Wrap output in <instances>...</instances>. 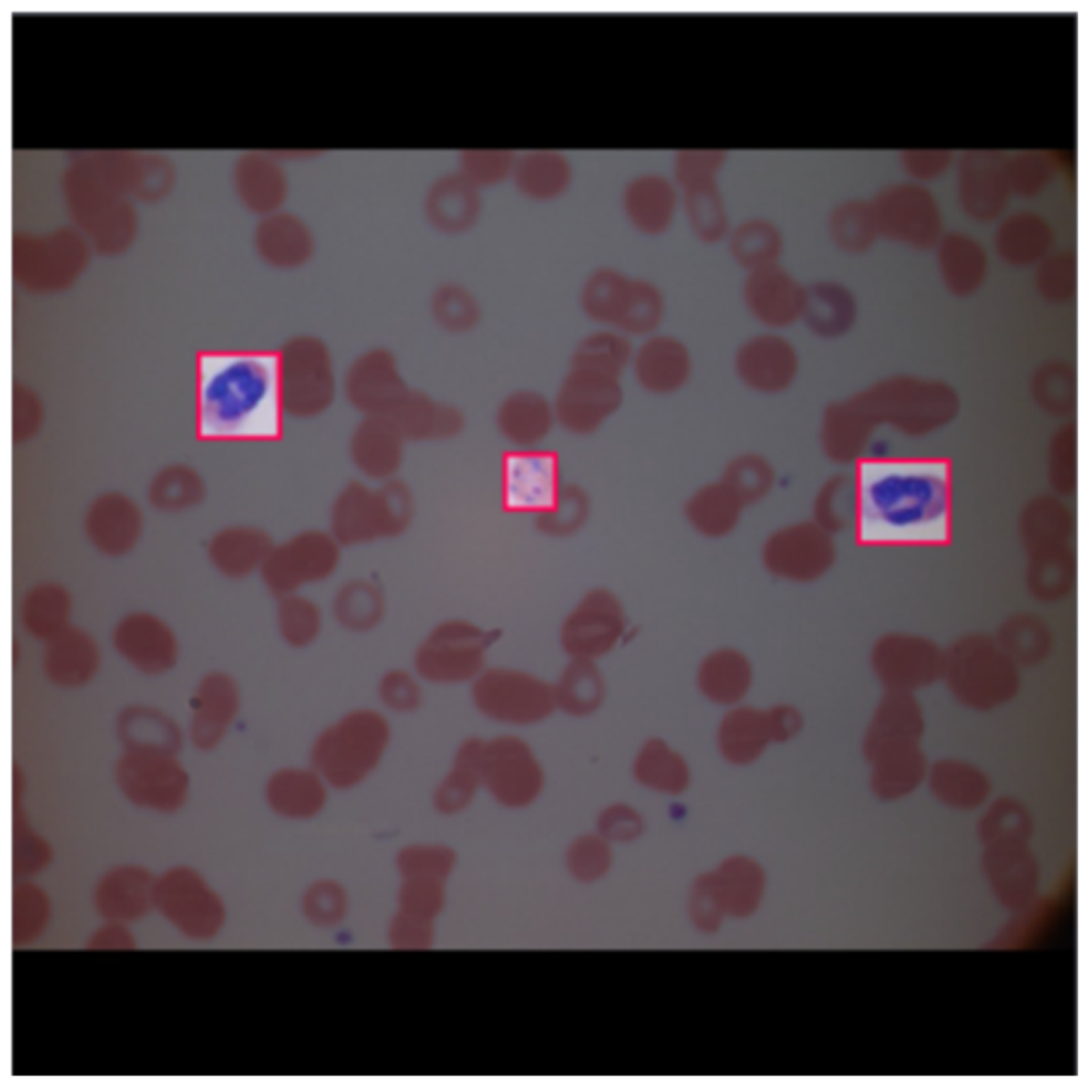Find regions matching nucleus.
<instances>
[{
    "label": "nucleus",
    "instance_id": "nucleus-1",
    "mask_svg": "<svg viewBox=\"0 0 1092 1092\" xmlns=\"http://www.w3.org/2000/svg\"><path fill=\"white\" fill-rule=\"evenodd\" d=\"M951 466L941 457L866 459L855 483L856 537L869 546L951 540Z\"/></svg>",
    "mask_w": 1092,
    "mask_h": 1092
},
{
    "label": "nucleus",
    "instance_id": "nucleus-2",
    "mask_svg": "<svg viewBox=\"0 0 1092 1092\" xmlns=\"http://www.w3.org/2000/svg\"><path fill=\"white\" fill-rule=\"evenodd\" d=\"M275 351H204L196 357L195 421L205 440H268L283 430Z\"/></svg>",
    "mask_w": 1092,
    "mask_h": 1092
},
{
    "label": "nucleus",
    "instance_id": "nucleus-3",
    "mask_svg": "<svg viewBox=\"0 0 1092 1092\" xmlns=\"http://www.w3.org/2000/svg\"><path fill=\"white\" fill-rule=\"evenodd\" d=\"M389 737V724L380 712H349L318 736L311 749V765L332 787L349 789L379 765Z\"/></svg>",
    "mask_w": 1092,
    "mask_h": 1092
},
{
    "label": "nucleus",
    "instance_id": "nucleus-4",
    "mask_svg": "<svg viewBox=\"0 0 1092 1092\" xmlns=\"http://www.w3.org/2000/svg\"><path fill=\"white\" fill-rule=\"evenodd\" d=\"M276 352L285 415L310 419L325 413L338 391L327 344L320 337L302 334L286 340Z\"/></svg>",
    "mask_w": 1092,
    "mask_h": 1092
},
{
    "label": "nucleus",
    "instance_id": "nucleus-5",
    "mask_svg": "<svg viewBox=\"0 0 1092 1092\" xmlns=\"http://www.w3.org/2000/svg\"><path fill=\"white\" fill-rule=\"evenodd\" d=\"M580 304L592 321L627 337L652 332L662 315L661 296L654 286L609 268L587 278Z\"/></svg>",
    "mask_w": 1092,
    "mask_h": 1092
},
{
    "label": "nucleus",
    "instance_id": "nucleus-6",
    "mask_svg": "<svg viewBox=\"0 0 1092 1092\" xmlns=\"http://www.w3.org/2000/svg\"><path fill=\"white\" fill-rule=\"evenodd\" d=\"M411 515V496L404 485L387 482L370 489L352 483L334 504L332 527L336 541L351 545L398 534Z\"/></svg>",
    "mask_w": 1092,
    "mask_h": 1092
},
{
    "label": "nucleus",
    "instance_id": "nucleus-7",
    "mask_svg": "<svg viewBox=\"0 0 1092 1092\" xmlns=\"http://www.w3.org/2000/svg\"><path fill=\"white\" fill-rule=\"evenodd\" d=\"M496 638L494 631L468 621L443 622L418 647L415 669L420 677L435 684L470 680L483 672L487 648Z\"/></svg>",
    "mask_w": 1092,
    "mask_h": 1092
},
{
    "label": "nucleus",
    "instance_id": "nucleus-8",
    "mask_svg": "<svg viewBox=\"0 0 1092 1092\" xmlns=\"http://www.w3.org/2000/svg\"><path fill=\"white\" fill-rule=\"evenodd\" d=\"M115 781L134 806L156 813H173L184 803L189 776L176 753L125 750L115 766Z\"/></svg>",
    "mask_w": 1092,
    "mask_h": 1092
},
{
    "label": "nucleus",
    "instance_id": "nucleus-9",
    "mask_svg": "<svg viewBox=\"0 0 1092 1092\" xmlns=\"http://www.w3.org/2000/svg\"><path fill=\"white\" fill-rule=\"evenodd\" d=\"M478 710L497 722L528 725L557 707L553 687L536 676L505 668L483 671L471 689Z\"/></svg>",
    "mask_w": 1092,
    "mask_h": 1092
},
{
    "label": "nucleus",
    "instance_id": "nucleus-10",
    "mask_svg": "<svg viewBox=\"0 0 1092 1092\" xmlns=\"http://www.w3.org/2000/svg\"><path fill=\"white\" fill-rule=\"evenodd\" d=\"M620 375L580 364H569L553 402L556 421L566 431L595 432L621 406Z\"/></svg>",
    "mask_w": 1092,
    "mask_h": 1092
},
{
    "label": "nucleus",
    "instance_id": "nucleus-11",
    "mask_svg": "<svg viewBox=\"0 0 1092 1092\" xmlns=\"http://www.w3.org/2000/svg\"><path fill=\"white\" fill-rule=\"evenodd\" d=\"M155 909L181 934L210 937L221 920L216 896L204 878L188 866H175L156 878Z\"/></svg>",
    "mask_w": 1092,
    "mask_h": 1092
},
{
    "label": "nucleus",
    "instance_id": "nucleus-12",
    "mask_svg": "<svg viewBox=\"0 0 1092 1092\" xmlns=\"http://www.w3.org/2000/svg\"><path fill=\"white\" fill-rule=\"evenodd\" d=\"M503 509L541 515L552 510L561 492L557 453L535 447L517 448L503 455L501 469Z\"/></svg>",
    "mask_w": 1092,
    "mask_h": 1092
},
{
    "label": "nucleus",
    "instance_id": "nucleus-13",
    "mask_svg": "<svg viewBox=\"0 0 1092 1092\" xmlns=\"http://www.w3.org/2000/svg\"><path fill=\"white\" fill-rule=\"evenodd\" d=\"M482 778L493 798L510 808L530 805L544 787L543 769L531 748L512 735L485 741Z\"/></svg>",
    "mask_w": 1092,
    "mask_h": 1092
},
{
    "label": "nucleus",
    "instance_id": "nucleus-14",
    "mask_svg": "<svg viewBox=\"0 0 1092 1092\" xmlns=\"http://www.w3.org/2000/svg\"><path fill=\"white\" fill-rule=\"evenodd\" d=\"M338 559L339 549L335 537L319 531H308L272 548L260 571L272 592L287 596L302 585L330 576Z\"/></svg>",
    "mask_w": 1092,
    "mask_h": 1092
},
{
    "label": "nucleus",
    "instance_id": "nucleus-15",
    "mask_svg": "<svg viewBox=\"0 0 1092 1092\" xmlns=\"http://www.w3.org/2000/svg\"><path fill=\"white\" fill-rule=\"evenodd\" d=\"M877 229L890 237L927 242L938 232L940 205L925 184L897 181L882 187L869 200Z\"/></svg>",
    "mask_w": 1092,
    "mask_h": 1092
},
{
    "label": "nucleus",
    "instance_id": "nucleus-16",
    "mask_svg": "<svg viewBox=\"0 0 1092 1092\" xmlns=\"http://www.w3.org/2000/svg\"><path fill=\"white\" fill-rule=\"evenodd\" d=\"M624 628V612L617 597L607 589H594L565 617L560 642L573 658L593 660L616 646Z\"/></svg>",
    "mask_w": 1092,
    "mask_h": 1092
},
{
    "label": "nucleus",
    "instance_id": "nucleus-17",
    "mask_svg": "<svg viewBox=\"0 0 1092 1092\" xmlns=\"http://www.w3.org/2000/svg\"><path fill=\"white\" fill-rule=\"evenodd\" d=\"M342 391L352 407L364 416H390L410 391L392 352L368 349L348 366Z\"/></svg>",
    "mask_w": 1092,
    "mask_h": 1092
},
{
    "label": "nucleus",
    "instance_id": "nucleus-18",
    "mask_svg": "<svg viewBox=\"0 0 1092 1092\" xmlns=\"http://www.w3.org/2000/svg\"><path fill=\"white\" fill-rule=\"evenodd\" d=\"M1007 158L994 148L964 150L957 166V199L962 211L977 221H991L1008 206L1011 191Z\"/></svg>",
    "mask_w": 1092,
    "mask_h": 1092
},
{
    "label": "nucleus",
    "instance_id": "nucleus-19",
    "mask_svg": "<svg viewBox=\"0 0 1092 1092\" xmlns=\"http://www.w3.org/2000/svg\"><path fill=\"white\" fill-rule=\"evenodd\" d=\"M111 643L127 664L146 675L166 673L179 657V643L173 628L148 611L123 615L112 629Z\"/></svg>",
    "mask_w": 1092,
    "mask_h": 1092
},
{
    "label": "nucleus",
    "instance_id": "nucleus-20",
    "mask_svg": "<svg viewBox=\"0 0 1092 1092\" xmlns=\"http://www.w3.org/2000/svg\"><path fill=\"white\" fill-rule=\"evenodd\" d=\"M145 528L142 508L121 491H106L89 503L83 516V531L89 543L100 555L121 558L139 544Z\"/></svg>",
    "mask_w": 1092,
    "mask_h": 1092
},
{
    "label": "nucleus",
    "instance_id": "nucleus-21",
    "mask_svg": "<svg viewBox=\"0 0 1092 1092\" xmlns=\"http://www.w3.org/2000/svg\"><path fill=\"white\" fill-rule=\"evenodd\" d=\"M240 705L237 684L223 672H211L197 684L190 702L189 737L199 750L215 748L232 724Z\"/></svg>",
    "mask_w": 1092,
    "mask_h": 1092
},
{
    "label": "nucleus",
    "instance_id": "nucleus-22",
    "mask_svg": "<svg viewBox=\"0 0 1092 1092\" xmlns=\"http://www.w3.org/2000/svg\"><path fill=\"white\" fill-rule=\"evenodd\" d=\"M156 878L135 864L117 865L99 879L93 895L94 908L105 921L130 924L155 909Z\"/></svg>",
    "mask_w": 1092,
    "mask_h": 1092
},
{
    "label": "nucleus",
    "instance_id": "nucleus-23",
    "mask_svg": "<svg viewBox=\"0 0 1092 1092\" xmlns=\"http://www.w3.org/2000/svg\"><path fill=\"white\" fill-rule=\"evenodd\" d=\"M44 643L43 670L54 685L81 687L98 672L101 662L99 645L83 628L69 625Z\"/></svg>",
    "mask_w": 1092,
    "mask_h": 1092
},
{
    "label": "nucleus",
    "instance_id": "nucleus-24",
    "mask_svg": "<svg viewBox=\"0 0 1092 1092\" xmlns=\"http://www.w3.org/2000/svg\"><path fill=\"white\" fill-rule=\"evenodd\" d=\"M260 259L277 270L305 266L314 256L315 238L308 225L296 214L275 211L262 216L254 236Z\"/></svg>",
    "mask_w": 1092,
    "mask_h": 1092
},
{
    "label": "nucleus",
    "instance_id": "nucleus-25",
    "mask_svg": "<svg viewBox=\"0 0 1092 1092\" xmlns=\"http://www.w3.org/2000/svg\"><path fill=\"white\" fill-rule=\"evenodd\" d=\"M404 437L390 416H364L350 438L354 464L372 479H386L402 461Z\"/></svg>",
    "mask_w": 1092,
    "mask_h": 1092
},
{
    "label": "nucleus",
    "instance_id": "nucleus-26",
    "mask_svg": "<svg viewBox=\"0 0 1092 1092\" xmlns=\"http://www.w3.org/2000/svg\"><path fill=\"white\" fill-rule=\"evenodd\" d=\"M390 417L405 439L418 441L453 437L464 425L456 406L412 388Z\"/></svg>",
    "mask_w": 1092,
    "mask_h": 1092
},
{
    "label": "nucleus",
    "instance_id": "nucleus-27",
    "mask_svg": "<svg viewBox=\"0 0 1092 1092\" xmlns=\"http://www.w3.org/2000/svg\"><path fill=\"white\" fill-rule=\"evenodd\" d=\"M555 421L553 404L531 389L510 394L496 413L500 433L518 448L535 447L547 437Z\"/></svg>",
    "mask_w": 1092,
    "mask_h": 1092
},
{
    "label": "nucleus",
    "instance_id": "nucleus-28",
    "mask_svg": "<svg viewBox=\"0 0 1092 1092\" xmlns=\"http://www.w3.org/2000/svg\"><path fill=\"white\" fill-rule=\"evenodd\" d=\"M479 188L461 173L437 179L425 198V214L431 225L445 234L468 230L480 212Z\"/></svg>",
    "mask_w": 1092,
    "mask_h": 1092
},
{
    "label": "nucleus",
    "instance_id": "nucleus-29",
    "mask_svg": "<svg viewBox=\"0 0 1092 1092\" xmlns=\"http://www.w3.org/2000/svg\"><path fill=\"white\" fill-rule=\"evenodd\" d=\"M272 546L259 529L230 526L215 532L207 544V557L221 575L240 579L260 568Z\"/></svg>",
    "mask_w": 1092,
    "mask_h": 1092
},
{
    "label": "nucleus",
    "instance_id": "nucleus-30",
    "mask_svg": "<svg viewBox=\"0 0 1092 1092\" xmlns=\"http://www.w3.org/2000/svg\"><path fill=\"white\" fill-rule=\"evenodd\" d=\"M266 798L276 814L290 819H308L321 812L327 792L318 772L285 768L268 780Z\"/></svg>",
    "mask_w": 1092,
    "mask_h": 1092
},
{
    "label": "nucleus",
    "instance_id": "nucleus-31",
    "mask_svg": "<svg viewBox=\"0 0 1092 1092\" xmlns=\"http://www.w3.org/2000/svg\"><path fill=\"white\" fill-rule=\"evenodd\" d=\"M772 741L768 710L737 707L728 711L718 730V745L725 759L735 765L754 761Z\"/></svg>",
    "mask_w": 1092,
    "mask_h": 1092
},
{
    "label": "nucleus",
    "instance_id": "nucleus-32",
    "mask_svg": "<svg viewBox=\"0 0 1092 1092\" xmlns=\"http://www.w3.org/2000/svg\"><path fill=\"white\" fill-rule=\"evenodd\" d=\"M675 191L660 175L645 174L626 188L624 209L631 224L648 235L662 232L671 223L675 209Z\"/></svg>",
    "mask_w": 1092,
    "mask_h": 1092
},
{
    "label": "nucleus",
    "instance_id": "nucleus-33",
    "mask_svg": "<svg viewBox=\"0 0 1092 1092\" xmlns=\"http://www.w3.org/2000/svg\"><path fill=\"white\" fill-rule=\"evenodd\" d=\"M116 732L125 750L177 753L182 744V733L176 721L150 706L127 707L118 716Z\"/></svg>",
    "mask_w": 1092,
    "mask_h": 1092
},
{
    "label": "nucleus",
    "instance_id": "nucleus-34",
    "mask_svg": "<svg viewBox=\"0 0 1092 1092\" xmlns=\"http://www.w3.org/2000/svg\"><path fill=\"white\" fill-rule=\"evenodd\" d=\"M73 600L65 587L54 581L39 582L23 595L19 619L31 637L46 642L70 624Z\"/></svg>",
    "mask_w": 1092,
    "mask_h": 1092
},
{
    "label": "nucleus",
    "instance_id": "nucleus-35",
    "mask_svg": "<svg viewBox=\"0 0 1092 1092\" xmlns=\"http://www.w3.org/2000/svg\"><path fill=\"white\" fill-rule=\"evenodd\" d=\"M484 744L481 739L469 738L459 746L451 770L434 792L433 803L439 813L453 815L471 803L478 787L483 784Z\"/></svg>",
    "mask_w": 1092,
    "mask_h": 1092
},
{
    "label": "nucleus",
    "instance_id": "nucleus-36",
    "mask_svg": "<svg viewBox=\"0 0 1092 1092\" xmlns=\"http://www.w3.org/2000/svg\"><path fill=\"white\" fill-rule=\"evenodd\" d=\"M632 771L641 785L663 793H681L690 782L686 760L659 738L648 739L642 745Z\"/></svg>",
    "mask_w": 1092,
    "mask_h": 1092
},
{
    "label": "nucleus",
    "instance_id": "nucleus-37",
    "mask_svg": "<svg viewBox=\"0 0 1092 1092\" xmlns=\"http://www.w3.org/2000/svg\"><path fill=\"white\" fill-rule=\"evenodd\" d=\"M553 692L557 706L564 712L585 717L601 705L606 685L593 660L573 658L562 671Z\"/></svg>",
    "mask_w": 1092,
    "mask_h": 1092
},
{
    "label": "nucleus",
    "instance_id": "nucleus-38",
    "mask_svg": "<svg viewBox=\"0 0 1092 1092\" xmlns=\"http://www.w3.org/2000/svg\"><path fill=\"white\" fill-rule=\"evenodd\" d=\"M206 483L198 471L181 464L156 472L146 489L149 504L163 513H180L199 505L206 498Z\"/></svg>",
    "mask_w": 1092,
    "mask_h": 1092
},
{
    "label": "nucleus",
    "instance_id": "nucleus-39",
    "mask_svg": "<svg viewBox=\"0 0 1092 1092\" xmlns=\"http://www.w3.org/2000/svg\"><path fill=\"white\" fill-rule=\"evenodd\" d=\"M513 177L517 189L533 199H550L560 195L571 178L569 163L552 150H536L516 159Z\"/></svg>",
    "mask_w": 1092,
    "mask_h": 1092
},
{
    "label": "nucleus",
    "instance_id": "nucleus-40",
    "mask_svg": "<svg viewBox=\"0 0 1092 1092\" xmlns=\"http://www.w3.org/2000/svg\"><path fill=\"white\" fill-rule=\"evenodd\" d=\"M752 672L748 661L735 652L708 657L701 665L697 685L710 701L728 705L739 702L750 689Z\"/></svg>",
    "mask_w": 1092,
    "mask_h": 1092
},
{
    "label": "nucleus",
    "instance_id": "nucleus-41",
    "mask_svg": "<svg viewBox=\"0 0 1092 1092\" xmlns=\"http://www.w3.org/2000/svg\"><path fill=\"white\" fill-rule=\"evenodd\" d=\"M631 363L638 382L651 391H669L680 382L681 355L669 339L656 337L646 340L633 353Z\"/></svg>",
    "mask_w": 1092,
    "mask_h": 1092
},
{
    "label": "nucleus",
    "instance_id": "nucleus-42",
    "mask_svg": "<svg viewBox=\"0 0 1092 1092\" xmlns=\"http://www.w3.org/2000/svg\"><path fill=\"white\" fill-rule=\"evenodd\" d=\"M242 191L250 208L263 216L279 210L287 193L282 167L267 155H252L242 166Z\"/></svg>",
    "mask_w": 1092,
    "mask_h": 1092
},
{
    "label": "nucleus",
    "instance_id": "nucleus-43",
    "mask_svg": "<svg viewBox=\"0 0 1092 1092\" xmlns=\"http://www.w3.org/2000/svg\"><path fill=\"white\" fill-rule=\"evenodd\" d=\"M21 782L17 771L13 773V819H12V872L25 878L44 870L51 861V849L47 841L29 824L21 808Z\"/></svg>",
    "mask_w": 1092,
    "mask_h": 1092
},
{
    "label": "nucleus",
    "instance_id": "nucleus-44",
    "mask_svg": "<svg viewBox=\"0 0 1092 1092\" xmlns=\"http://www.w3.org/2000/svg\"><path fill=\"white\" fill-rule=\"evenodd\" d=\"M50 903L45 892L29 881H18L12 888V945L21 947L34 942L46 929Z\"/></svg>",
    "mask_w": 1092,
    "mask_h": 1092
},
{
    "label": "nucleus",
    "instance_id": "nucleus-45",
    "mask_svg": "<svg viewBox=\"0 0 1092 1092\" xmlns=\"http://www.w3.org/2000/svg\"><path fill=\"white\" fill-rule=\"evenodd\" d=\"M686 214L693 229L713 241L726 229V213L716 177L692 181L682 187Z\"/></svg>",
    "mask_w": 1092,
    "mask_h": 1092
},
{
    "label": "nucleus",
    "instance_id": "nucleus-46",
    "mask_svg": "<svg viewBox=\"0 0 1092 1092\" xmlns=\"http://www.w3.org/2000/svg\"><path fill=\"white\" fill-rule=\"evenodd\" d=\"M1006 167L1011 194L1021 198H1034L1056 177L1059 161L1048 150L1030 149L1008 156Z\"/></svg>",
    "mask_w": 1092,
    "mask_h": 1092
},
{
    "label": "nucleus",
    "instance_id": "nucleus-47",
    "mask_svg": "<svg viewBox=\"0 0 1092 1092\" xmlns=\"http://www.w3.org/2000/svg\"><path fill=\"white\" fill-rule=\"evenodd\" d=\"M633 356L628 337L604 328L587 335L576 347L571 363L599 368L622 375Z\"/></svg>",
    "mask_w": 1092,
    "mask_h": 1092
},
{
    "label": "nucleus",
    "instance_id": "nucleus-48",
    "mask_svg": "<svg viewBox=\"0 0 1092 1092\" xmlns=\"http://www.w3.org/2000/svg\"><path fill=\"white\" fill-rule=\"evenodd\" d=\"M430 309L434 321L451 333L466 332L480 319V308L472 294L453 283L443 284L433 291Z\"/></svg>",
    "mask_w": 1092,
    "mask_h": 1092
},
{
    "label": "nucleus",
    "instance_id": "nucleus-49",
    "mask_svg": "<svg viewBox=\"0 0 1092 1092\" xmlns=\"http://www.w3.org/2000/svg\"><path fill=\"white\" fill-rule=\"evenodd\" d=\"M335 615L344 627L364 631L372 628L383 614L379 591L367 582L346 584L335 597Z\"/></svg>",
    "mask_w": 1092,
    "mask_h": 1092
},
{
    "label": "nucleus",
    "instance_id": "nucleus-50",
    "mask_svg": "<svg viewBox=\"0 0 1092 1092\" xmlns=\"http://www.w3.org/2000/svg\"><path fill=\"white\" fill-rule=\"evenodd\" d=\"M590 511L587 493L575 484L562 486L556 507L536 516V527L550 536H568L584 524Z\"/></svg>",
    "mask_w": 1092,
    "mask_h": 1092
},
{
    "label": "nucleus",
    "instance_id": "nucleus-51",
    "mask_svg": "<svg viewBox=\"0 0 1092 1092\" xmlns=\"http://www.w3.org/2000/svg\"><path fill=\"white\" fill-rule=\"evenodd\" d=\"M277 612V622L283 638L292 646L302 647L311 643L321 627L318 607L301 596H283Z\"/></svg>",
    "mask_w": 1092,
    "mask_h": 1092
},
{
    "label": "nucleus",
    "instance_id": "nucleus-52",
    "mask_svg": "<svg viewBox=\"0 0 1092 1092\" xmlns=\"http://www.w3.org/2000/svg\"><path fill=\"white\" fill-rule=\"evenodd\" d=\"M830 227L834 238L845 245H858L869 241L877 229L868 200L850 198L835 207Z\"/></svg>",
    "mask_w": 1092,
    "mask_h": 1092
},
{
    "label": "nucleus",
    "instance_id": "nucleus-53",
    "mask_svg": "<svg viewBox=\"0 0 1092 1092\" xmlns=\"http://www.w3.org/2000/svg\"><path fill=\"white\" fill-rule=\"evenodd\" d=\"M515 155L505 149L465 150L460 157L461 173L477 188L492 186L513 172Z\"/></svg>",
    "mask_w": 1092,
    "mask_h": 1092
},
{
    "label": "nucleus",
    "instance_id": "nucleus-54",
    "mask_svg": "<svg viewBox=\"0 0 1092 1092\" xmlns=\"http://www.w3.org/2000/svg\"><path fill=\"white\" fill-rule=\"evenodd\" d=\"M953 160V151L947 148H906L899 154L902 171L911 181L921 184L943 176Z\"/></svg>",
    "mask_w": 1092,
    "mask_h": 1092
},
{
    "label": "nucleus",
    "instance_id": "nucleus-55",
    "mask_svg": "<svg viewBox=\"0 0 1092 1092\" xmlns=\"http://www.w3.org/2000/svg\"><path fill=\"white\" fill-rule=\"evenodd\" d=\"M610 847L601 835L585 834L571 845L567 851L569 868L581 877H594L609 866Z\"/></svg>",
    "mask_w": 1092,
    "mask_h": 1092
},
{
    "label": "nucleus",
    "instance_id": "nucleus-56",
    "mask_svg": "<svg viewBox=\"0 0 1092 1092\" xmlns=\"http://www.w3.org/2000/svg\"><path fill=\"white\" fill-rule=\"evenodd\" d=\"M379 694L383 704L397 712L416 710L422 701L421 689L407 672L392 670L381 679Z\"/></svg>",
    "mask_w": 1092,
    "mask_h": 1092
},
{
    "label": "nucleus",
    "instance_id": "nucleus-57",
    "mask_svg": "<svg viewBox=\"0 0 1092 1092\" xmlns=\"http://www.w3.org/2000/svg\"><path fill=\"white\" fill-rule=\"evenodd\" d=\"M778 245L777 230L764 220L744 222L733 234V246L736 253L744 257L773 255Z\"/></svg>",
    "mask_w": 1092,
    "mask_h": 1092
},
{
    "label": "nucleus",
    "instance_id": "nucleus-58",
    "mask_svg": "<svg viewBox=\"0 0 1092 1092\" xmlns=\"http://www.w3.org/2000/svg\"><path fill=\"white\" fill-rule=\"evenodd\" d=\"M599 835L613 841H630L641 835L644 822L631 806L615 803L604 808L597 817Z\"/></svg>",
    "mask_w": 1092,
    "mask_h": 1092
},
{
    "label": "nucleus",
    "instance_id": "nucleus-59",
    "mask_svg": "<svg viewBox=\"0 0 1092 1092\" xmlns=\"http://www.w3.org/2000/svg\"><path fill=\"white\" fill-rule=\"evenodd\" d=\"M724 160L723 150H680L675 157V177L681 187L695 180L716 177Z\"/></svg>",
    "mask_w": 1092,
    "mask_h": 1092
},
{
    "label": "nucleus",
    "instance_id": "nucleus-60",
    "mask_svg": "<svg viewBox=\"0 0 1092 1092\" xmlns=\"http://www.w3.org/2000/svg\"><path fill=\"white\" fill-rule=\"evenodd\" d=\"M135 946L134 936L127 925L115 921H105L85 944V948L91 950H131Z\"/></svg>",
    "mask_w": 1092,
    "mask_h": 1092
},
{
    "label": "nucleus",
    "instance_id": "nucleus-61",
    "mask_svg": "<svg viewBox=\"0 0 1092 1092\" xmlns=\"http://www.w3.org/2000/svg\"><path fill=\"white\" fill-rule=\"evenodd\" d=\"M773 742H785L802 727L800 712L790 705H776L768 710Z\"/></svg>",
    "mask_w": 1092,
    "mask_h": 1092
}]
</instances>
